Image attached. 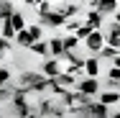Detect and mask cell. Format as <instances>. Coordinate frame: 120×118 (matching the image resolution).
Masks as SVG:
<instances>
[{
    "label": "cell",
    "mask_w": 120,
    "mask_h": 118,
    "mask_svg": "<svg viewBox=\"0 0 120 118\" xmlns=\"http://www.w3.org/2000/svg\"><path fill=\"white\" fill-rule=\"evenodd\" d=\"M18 90H31V93H44L49 87V77L44 72H21L18 74V85H13Z\"/></svg>",
    "instance_id": "cell-1"
},
{
    "label": "cell",
    "mask_w": 120,
    "mask_h": 118,
    "mask_svg": "<svg viewBox=\"0 0 120 118\" xmlns=\"http://www.w3.org/2000/svg\"><path fill=\"white\" fill-rule=\"evenodd\" d=\"M67 110H69V105L59 95L38 100V116H44V118H61V116H67Z\"/></svg>",
    "instance_id": "cell-2"
},
{
    "label": "cell",
    "mask_w": 120,
    "mask_h": 118,
    "mask_svg": "<svg viewBox=\"0 0 120 118\" xmlns=\"http://www.w3.org/2000/svg\"><path fill=\"white\" fill-rule=\"evenodd\" d=\"M110 116V105H105L102 100H97V98H92L84 108H82V118H105Z\"/></svg>",
    "instance_id": "cell-3"
},
{
    "label": "cell",
    "mask_w": 120,
    "mask_h": 118,
    "mask_svg": "<svg viewBox=\"0 0 120 118\" xmlns=\"http://www.w3.org/2000/svg\"><path fill=\"white\" fill-rule=\"evenodd\" d=\"M82 44L90 49V54H100V49L107 44V36H105V33H102L100 28H95V31H92V33H90V36H87V39L82 41Z\"/></svg>",
    "instance_id": "cell-4"
},
{
    "label": "cell",
    "mask_w": 120,
    "mask_h": 118,
    "mask_svg": "<svg viewBox=\"0 0 120 118\" xmlns=\"http://www.w3.org/2000/svg\"><path fill=\"white\" fill-rule=\"evenodd\" d=\"M77 90H82V93H87V95H92V98H97V95H100V90H102V85H100V80H97V77L84 74V77L77 82Z\"/></svg>",
    "instance_id": "cell-5"
},
{
    "label": "cell",
    "mask_w": 120,
    "mask_h": 118,
    "mask_svg": "<svg viewBox=\"0 0 120 118\" xmlns=\"http://www.w3.org/2000/svg\"><path fill=\"white\" fill-rule=\"evenodd\" d=\"M38 23H41V26H51V28H59V26L67 23V16H64L61 10H51V13L38 16Z\"/></svg>",
    "instance_id": "cell-6"
},
{
    "label": "cell",
    "mask_w": 120,
    "mask_h": 118,
    "mask_svg": "<svg viewBox=\"0 0 120 118\" xmlns=\"http://www.w3.org/2000/svg\"><path fill=\"white\" fill-rule=\"evenodd\" d=\"M41 72H44L46 77H56V74H61V72H64V59H59V57L46 59V62L41 64Z\"/></svg>",
    "instance_id": "cell-7"
},
{
    "label": "cell",
    "mask_w": 120,
    "mask_h": 118,
    "mask_svg": "<svg viewBox=\"0 0 120 118\" xmlns=\"http://www.w3.org/2000/svg\"><path fill=\"white\" fill-rule=\"evenodd\" d=\"M97 100H102L105 105H115V103L120 105V90H110V87H105V90H100Z\"/></svg>",
    "instance_id": "cell-8"
},
{
    "label": "cell",
    "mask_w": 120,
    "mask_h": 118,
    "mask_svg": "<svg viewBox=\"0 0 120 118\" xmlns=\"http://www.w3.org/2000/svg\"><path fill=\"white\" fill-rule=\"evenodd\" d=\"M100 62H102V59H100L97 54H90V57L84 59V72H87L90 77H100Z\"/></svg>",
    "instance_id": "cell-9"
},
{
    "label": "cell",
    "mask_w": 120,
    "mask_h": 118,
    "mask_svg": "<svg viewBox=\"0 0 120 118\" xmlns=\"http://www.w3.org/2000/svg\"><path fill=\"white\" fill-rule=\"evenodd\" d=\"M118 3H120V0H100L95 8L102 13V16H115V10H118Z\"/></svg>",
    "instance_id": "cell-10"
},
{
    "label": "cell",
    "mask_w": 120,
    "mask_h": 118,
    "mask_svg": "<svg viewBox=\"0 0 120 118\" xmlns=\"http://www.w3.org/2000/svg\"><path fill=\"white\" fill-rule=\"evenodd\" d=\"M49 46H51V57H64L67 54V46H64V39H59V36H54V39H49Z\"/></svg>",
    "instance_id": "cell-11"
},
{
    "label": "cell",
    "mask_w": 120,
    "mask_h": 118,
    "mask_svg": "<svg viewBox=\"0 0 120 118\" xmlns=\"http://www.w3.org/2000/svg\"><path fill=\"white\" fill-rule=\"evenodd\" d=\"M84 21L92 26V28H102V23H105V16H102V13H100L97 8H92V10H90V13L84 16Z\"/></svg>",
    "instance_id": "cell-12"
},
{
    "label": "cell",
    "mask_w": 120,
    "mask_h": 118,
    "mask_svg": "<svg viewBox=\"0 0 120 118\" xmlns=\"http://www.w3.org/2000/svg\"><path fill=\"white\" fill-rule=\"evenodd\" d=\"M31 54H36V57H49V54H51V46H49V41H44V39L33 41V44H31Z\"/></svg>",
    "instance_id": "cell-13"
},
{
    "label": "cell",
    "mask_w": 120,
    "mask_h": 118,
    "mask_svg": "<svg viewBox=\"0 0 120 118\" xmlns=\"http://www.w3.org/2000/svg\"><path fill=\"white\" fill-rule=\"evenodd\" d=\"M31 44H33V36L28 33V28H23V31H18V33H15V46L31 49Z\"/></svg>",
    "instance_id": "cell-14"
},
{
    "label": "cell",
    "mask_w": 120,
    "mask_h": 118,
    "mask_svg": "<svg viewBox=\"0 0 120 118\" xmlns=\"http://www.w3.org/2000/svg\"><path fill=\"white\" fill-rule=\"evenodd\" d=\"M118 51H120L118 46H110V44H105V46L100 49V54H97V57H100L102 62H112V59L118 57Z\"/></svg>",
    "instance_id": "cell-15"
},
{
    "label": "cell",
    "mask_w": 120,
    "mask_h": 118,
    "mask_svg": "<svg viewBox=\"0 0 120 118\" xmlns=\"http://www.w3.org/2000/svg\"><path fill=\"white\" fill-rule=\"evenodd\" d=\"M15 33H18V31H15V26L10 23V21H3V23H0V36H5V39L15 41Z\"/></svg>",
    "instance_id": "cell-16"
},
{
    "label": "cell",
    "mask_w": 120,
    "mask_h": 118,
    "mask_svg": "<svg viewBox=\"0 0 120 118\" xmlns=\"http://www.w3.org/2000/svg\"><path fill=\"white\" fill-rule=\"evenodd\" d=\"M13 13H15V5H13L10 0H0V18H3V21H8Z\"/></svg>",
    "instance_id": "cell-17"
},
{
    "label": "cell",
    "mask_w": 120,
    "mask_h": 118,
    "mask_svg": "<svg viewBox=\"0 0 120 118\" xmlns=\"http://www.w3.org/2000/svg\"><path fill=\"white\" fill-rule=\"evenodd\" d=\"M13 44H15V41H10V39L0 36V62H3V59H5V57L13 51Z\"/></svg>",
    "instance_id": "cell-18"
},
{
    "label": "cell",
    "mask_w": 120,
    "mask_h": 118,
    "mask_svg": "<svg viewBox=\"0 0 120 118\" xmlns=\"http://www.w3.org/2000/svg\"><path fill=\"white\" fill-rule=\"evenodd\" d=\"M15 95V87L13 85H0V103H10Z\"/></svg>",
    "instance_id": "cell-19"
},
{
    "label": "cell",
    "mask_w": 120,
    "mask_h": 118,
    "mask_svg": "<svg viewBox=\"0 0 120 118\" xmlns=\"http://www.w3.org/2000/svg\"><path fill=\"white\" fill-rule=\"evenodd\" d=\"M8 21L15 26V31H23L26 26H28V23H26V16H23V13H18V10H15V13H13V16L8 18Z\"/></svg>",
    "instance_id": "cell-20"
},
{
    "label": "cell",
    "mask_w": 120,
    "mask_h": 118,
    "mask_svg": "<svg viewBox=\"0 0 120 118\" xmlns=\"http://www.w3.org/2000/svg\"><path fill=\"white\" fill-rule=\"evenodd\" d=\"M79 44H82V39H79L77 33H67V36H64V46H67V51H72V49H77Z\"/></svg>",
    "instance_id": "cell-21"
},
{
    "label": "cell",
    "mask_w": 120,
    "mask_h": 118,
    "mask_svg": "<svg viewBox=\"0 0 120 118\" xmlns=\"http://www.w3.org/2000/svg\"><path fill=\"white\" fill-rule=\"evenodd\" d=\"M92 31H95V28H92V26L87 23V21H82V23L77 26V31H74V33H77V36H79V39H82V41H84V39H87V36H90V33H92Z\"/></svg>",
    "instance_id": "cell-22"
},
{
    "label": "cell",
    "mask_w": 120,
    "mask_h": 118,
    "mask_svg": "<svg viewBox=\"0 0 120 118\" xmlns=\"http://www.w3.org/2000/svg\"><path fill=\"white\" fill-rule=\"evenodd\" d=\"M26 28H28V33L33 36V41H38V39H44V26H41V23H28Z\"/></svg>",
    "instance_id": "cell-23"
},
{
    "label": "cell",
    "mask_w": 120,
    "mask_h": 118,
    "mask_svg": "<svg viewBox=\"0 0 120 118\" xmlns=\"http://www.w3.org/2000/svg\"><path fill=\"white\" fill-rule=\"evenodd\" d=\"M54 10V0H44V3H36V13L44 16V13H51Z\"/></svg>",
    "instance_id": "cell-24"
},
{
    "label": "cell",
    "mask_w": 120,
    "mask_h": 118,
    "mask_svg": "<svg viewBox=\"0 0 120 118\" xmlns=\"http://www.w3.org/2000/svg\"><path fill=\"white\" fill-rule=\"evenodd\" d=\"M8 82H10V69L0 67V85H8Z\"/></svg>",
    "instance_id": "cell-25"
},
{
    "label": "cell",
    "mask_w": 120,
    "mask_h": 118,
    "mask_svg": "<svg viewBox=\"0 0 120 118\" xmlns=\"http://www.w3.org/2000/svg\"><path fill=\"white\" fill-rule=\"evenodd\" d=\"M107 77H110V80H115V82L120 85V67H115V64H112V67H110V72H107Z\"/></svg>",
    "instance_id": "cell-26"
},
{
    "label": "cell",
    "mask_w": 120,
    "mask_h": 118,
    "mask_svg": "<svg viewBox=\"0 0 120 118\" xmlns=\"http://www.w3.org/2000/svg\"><path fill=\"white\" fill-rule=\"evenodd\" d=\"M110 64H115V67H120V51H118V57H115V59H112Z\"/></svg>",
    "instance_id": "cell-27"
},
{
    "label": "cell",
    "mask_w": 120,
    "mask_h": 118,
    "mask_svg": "<svg viewBox=\"0 0 120 118\" xmlns=\"http://www.w3.org/2000/svg\"><path fill=\"white\" fill-rule=\"evenodd\" d=\"M115 21H118V23H120V8H118V10H115Z\"/></svg>",
    "instance_id": "cell-28"
},
{
    "label": "cell",
    "mask_w": 120,
    "mask_h": 118,
    "mask_svg": "<svg viewBox=\"0 0 120 118\" xmlns=\"http://www.w3.org/2000/svg\"><path fill=\"white\" fill-rule=\"evenodd\" d=\"M23 3H28V5H36V0H23Z\"/></svg>",
    "instance_id": "cell-29"
},
{
    "label": "cell",
    "mask_w": 120,
    "mask_h": 118,
    "mask_svg": "<svg viewBox=\"0 0 120 118\" xmlns=\"http://www.w3.org/2000/svg\"><path fill=\"white\" fill-rule=\"evenodd\" d=\"M97 3H100V0H90V5H92V8H95V5H97Z\"/></svg>",
    "instance_id": "cell-30"
},
{
    "label": "cell",
    "mask_w": 120,
    "mask_h": 118,
    "mask_svg": "<svg viewBox=\"0 0 120 118\" xmlns=\"http://www.w3.org/2000/svg\"><path fill=\"white\" fill-rule=\"evenodd\" d=\"M115 118H120V110H118V113H115Z\"/></svg>",
    "instance_id": "cell-31"
}]
</instances>
